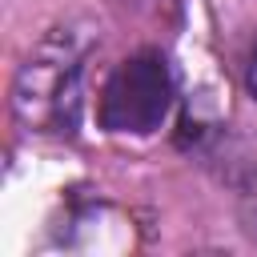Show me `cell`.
Here are the masks:
<instances>
[{"mask_svg": "<svg viewBox=\"0 0 257 257\" xmlns=\"http://www.w3.org/2000/svg\"><path fill=\"white\" fill-rule=\"evenodd\" d=\"M80 44L68 32H52L16 72L12 112L24 128H68L80 108Z\"/></svg>", "mask_w": 257, "mask_h": 257, "instance_id": "6da1fadb", "label": "cell"}, {"mask_svg": "<svg viewBox=\"0 0 257 257\" xmlns=\"http://www.w3.org/2000/svg\"><path fill=\"white\" fill-rule=\"evenodd\" d=\"M245 88H249V96L257 100V44H253V52H249V64H245Z\"/></svg>", "mask_w": 257, "mask_h": 257, "instance_id": "3957f363", "label": "cell"}, {"mask_svg": "<svg viewBox=\"0 0 257 257\" xmlns=\"http://www.w3.org/2000/svg\"><path fill=\"white\" fill-rule=\"evenodd\" d=\"M169 100H173V76H169L165 56L161 52H137L108 76L100 104H96V120L108 133L145 137V133L161 128Z\"/></svg>", "mask_w": 257, "mask_h": 257, "instance_id": "7a4b0ae2", "label": "cell"}, {"mask_svg": "<svg viewBox=\"0 0 257 257\" xmlns=\"http://www.w3.org/2000/svg\"><path fill=\"white\" fill-rule=\"evenodd\" d=\"M245 217H249V221H253V225H249V229H253V233H257V185H253V189H249V197H245Z\"/></svg>", "mask_w": 257, "mask_h": 257, "instance_id": "277c9868", "label": "cell"}]
</instances>
